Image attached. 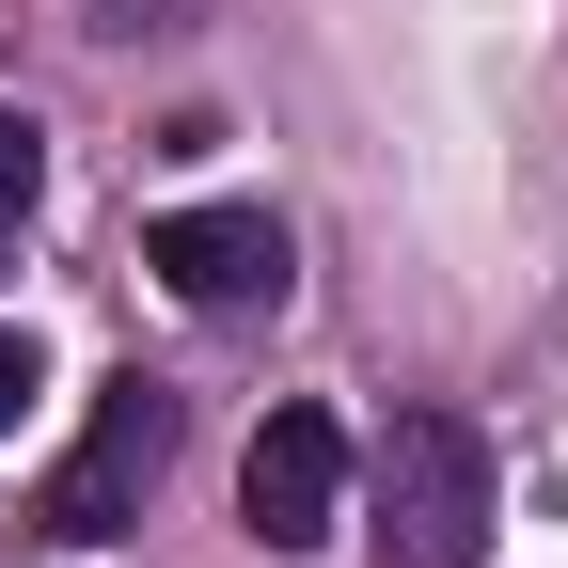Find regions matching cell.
Masks as SVG:
<instances>
[{
  "label": "cell",
  "mask_w": 568,
  "mask_h": 568,
  "mask_svg": "<svg viewBox=\"0 0 568 568\" xmlns=\"http://www.w3.org/2000/svg\"><path fill=\"white\" fill-rule=\"evenodd\" d=\"M237 521H253V552H316V537L347 521V426H332L316 395H284V410L253 426V458H237Z\"/></svg>",
  "instance_id": "cell-3"
},
{
  "label": "cell",
  "mask_w": 568,
  "mask_h": 568,
  "mask_svg": "<svg viewBox=\"0 0 568 568\" xmlns=\"http://www.w3.org/2000/svg\"><path fill=\"white\" fill-rule=\"evenodd\" d=\"M159 458H174V395H159V379H111V395H95V426L63 443V474L32 489V521L95 552V537H126V521H142Z\"/></svg>",
  "instance_id": "cell-2"
},
{
  "label": "cell",
  "mask_w": 568,
  "mask_h": 568,
  "mask_svg": "<svg viewBox=\"0 0 568 568\" xmlns=\"http://www.w3.org/2000/svg\"><path fill=\"white\" fill-rule=\"evenodd\" d=\"M32 190H48V126L0 111V222H32Z\"/></svg>",
  "instance_id": "cell-5"
},
{
  "label": "cell",
  "mask_w": 568,
  "mask_h": 568,
  "mask_svg": "<svg viewBox=\"0 0 568 568\" xmlns=\"http://www.w3.org/2000/svg\"><path fill=\"white\" fill-rule=\"evenodd\" d=\"M32 379H48V364H32V332H0V426L32 410Z\"/></svg>",
  "instance_id": "cell-6"
},
{
  "label": "cell",
  "mask_w": 568,
  "mask_h": 568,
  "mask_svg": "<svg viewBox=\"0 0 568 568\" xmlns=\"http://www.w3.org/2000/svg\"><path fill=\"white\" fill-rule=\"evenodd\" d=\"M142 268H159L190 316H253V301H284V268H301V253H284L268 205H174V222L142 237Z\"/></svg>",
  "instance_id": "cell-4"
},
{
  "label": "cell",
  "mask_w": 568,
  "mask_h": 568,
  "mask_svg": "<svg viewBox=\"0 0 568 568\" xmlns=\"http://www.w3.org/2000/svg\"><path fill=\"white\" fill-rule=\"evenodd\" d=\"M379 568H489V443L458 410L379 426Z\"/></svg>",
  "instance_id": "cell-1"
}]
</instances>
